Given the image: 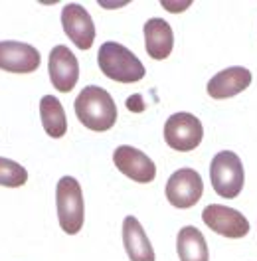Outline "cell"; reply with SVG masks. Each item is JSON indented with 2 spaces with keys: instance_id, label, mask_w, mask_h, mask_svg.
I'll list each match as a JSON object with an SVG mask.
<instances>
[{
  "instance_id": "obj_6",
  "label": "cell",
  "mask_w": 257,
  "mask_h": 261,
  "mask_svg": "<svg viewBox=\"0 0 257 261\" xmlns=\"http://www.w3.org/2000/svg\"><path fill=\"white\" fill-rule=\"evenodd\" d=\"M204 194V180L194 168H180L166 182V200L178 208L188 210L200 202Z\"/></svg>"
},
{
  "instance_id": "obj_14",
  "label": "cell",
  "mask_w": 257,
  "mask_h": 261,
  "mask_svg": "<svg viewBox=\"0 0 257 261\" xmlns=\"http://www.w3.org/2000/svg\"><path fill=\"white\" fill-rule=\"evenodd\" d=\"M123 245L131 261H155V249L146 238L141 222L135 216H127L123 220Z\"/></svg>"
},
{
  "instance_id": "obj_17",
  "label": "cell",
  "mask_w": 257,
  "mask_h": 261,
  "mask_svg": "<svg viewBox=\"0 0 257 261\" xmlns=\"http://www.w3.org/2000/svg\"><path fill=\"white\" fill-rule=\"evenodd\" d=\"M28 182V170L16 161L0 156V186L20 188Z\"/></svg>"
},
{
  "instance_id": "obj_18",
  "label": "cell",
  "mask_w": 257,
  "mask_h": 261,
  "mask_svg": "<svg viewBox=\"0 0 257 261\" xmlns=\"http://www.w3.org/2000/svg\"><path fill=\"white\" fill-rule=\"evenodd\" d=\"M162 6H164V8H168V10H172V12H180V10L188 8V6H190V2H182V4H172V2H162Z\"/></svg>"
},
{
  "instance_id": "obj_15",
  "label": "cell",
  "mask_w": 257,
  "mask_h": 261,
  "mask_svg": "<svg viewBox=\"0 0 257 261\" xmlns=\"http://www.w3.org/2000/svg\"><path fill=\"white\" fill-rule=\"evenodd\" d=\"M180 261H210V249L204 233L194 226H184L176 236Z\"/></svg>"
},
{
  "instance_id": "obj_5",
  "label": "cell",
  "mask_w": 257,
  "mask_h": 261,
  "mask_svg": "<svg viewBox=\"0 0 257 261\" xmlns=\"http://www.w3.org/2000/svg\"><path fill=\"white\" fill-rule=\"evenodd\" d=\"M204 139L202 121L192 113L180 111L170 115L164 123V141L166 145L178 152H190Z\"/></svg>"
},
{
  "instance_id": "obj_13",
  "label": "cell",
  "mask_w": 257,
  "mask_h": 261,
  "mask_svg": "<svg viewBox=\"0 0 257 261\" xmlns=\"http://www.w3.org/2000/svg\"><path fill=\"white\" fill-rule=\"evenodd\" d=\"M145 48L152 60H166L174 48V32L162 18H150L145 22Z\"/></svg>"
},
{
  "instance_id": "obj_16",
  "label": "cell",
  "mask_w": 257,
  "mask_h": 261,
  "mask_svg": "<svg viewBox=\"0 0 257 261\" xmlns=\"http://www.w3.org/2000/svg\"><path fill=\"white\" fill-rule=\"evenodd\" d=\"M40 117L44 130L52 139H62L67 133V117H65L64 105L56 95H44L40 101Z\"/></svg>"
},
{
  "instance_id": "obj_10",
  "label": "cell",
  "mask_w": 257,
  "mask_h": 261,
  "mask_svg": "<svg viewBox=\"0 0 257 261\" xmlns=\"http://www.w3.org/2000/svg\"><path fill=\"white\" fill-rule=\"evenodd\" d=\"M62 26L65 36L80 49H89L95 40V24L91 14L78 2L65 4L62 10Z\"/></svg>"
},
{
  "instance_id": "obj_8",
  "label": "cell",
  "mask_w": 257,
  "mask_h": 261,
  "mask_svg": "<svg viewBox=\"0 0 257 261\" xmlns=\"http://www.w3.org/2000/svg\"><path fill=\"white\" fill-rule=\"evenodd\" d=\"M113 163L121 174L139 184H148L157 178V164L143 150L128 145H121L113 152Z\"/></svg>"
},
{
  "instance_id": "obj_1",
  "label": "cell",
  "mask_w": 257,
  "mask_h": 261,
  "mask_svg": "<svg viewBox=\"0 0 257 261\" xmlns=\"http://www.w3.org/2000/svg\"><path fill=\"white\" fill-rule=\"evenodd\" d=\"M75 115L83 127L95 133H105L117 121V105L111 93L99 85H87L75 97Z\"/></svg>"
},
{
  "instance_id": "obj_12",
  "label": "cell",
  "mask_w": 257,
  "mask_h": 261,
  "mask_svg": "<svg viewBox=\"0 0 257 261\" xmlns=\"http://www.w3.org/2000/svg\"><path fill=\"white\" fill-rule=\"evenodd\" d=\"M251 71L247 67L241 65H232L225 67L222 71H218L206 85V91L212 99H229L240 95L241 91H245L251 85Z\"/></svg>"
},
{
  "instance_id": "obj_11",
  "label": "cell",
  "mask_w": 257,
  "mask_h": 261,
  "mask_svg": "<svg viewBox=\"0 0 257 261\" xmlns=\"http://www.w3.org/2000/svg\"><path fill=\"white\" fill-rule=\"evenodd\" d=\"M40 51L24 42L4 40L0 42V69L10 73H32L40 67Z\"/></svg>"
},
{
  "instance_id": "obj_9",
  "label": "cell",
  "mask_w": 257,
  "mask_h": 261,
  "mask_svg": "<svg viewBox=\"0 0 257 261\" xmlns=\"http://www.w3.org/2000/svg\"><path fill=\"white\" fill-rule=\"evenodd\" d=\"M48 73L56 91L69 93L80 82V62L67 46H56L49 51Z\"/></svg>"
},
{
  "instance_id": "obj_2",
  "label": "cell",
  "mask_w": 257,
  "mask_h": 261,
  "mask_svg": "<svg viewBox=\"0 0 257 261\" xmlns=\"http://www.w3.org/2000/svg\"><path fill=\"white\" fill-rule=\"evenodd\" d=\"M97 64L105 77L119 83H137L145 77V65L141 60L117 42H105L101 44L97 54Z\"/></svg>"
},
{
  "instance_id": "obj_4",
  "label": "cell",
  "mask_w": 257,
  "mask_h": 261,
  "mask_svg": "<svg viewBox=\"0 0 257 261\" xmlns=\"http://www.w3.org/2000/svg\"><path fill=\"white\" fill-rule=\"evenodd\" d=\"M210 180L218 196L225 200L238 198L245 184V170L241 159L234 150H220L210 163Z\"/></svg>"
},
{
  "instance_id": "obj_7",
  "label": "cell",
  "mask_w": 257,
  "mask_h": 261,
  "mask_svg": "<svg viewBox=\"0 0 257 261\" xmlns=\"http://www.w3.org/2000/svg\"><path fill=\"white\" fill-rule=\"evenodd\" d=\"M202 220L214 233L229 240H241L249 233V220L236 208L210 204L202 212Z\"/></svg>"
},
{
  "instance_id": "obj_3",
  "label": "cell",
  "mask_w": 257,
  "mask_h": 261,
  "mask_svg": "<svg viewBox=\"0 0 257 261\" xmlns=\"http://www.w3.org/2000/svg\"><path fill=\"white\" fill-rule=\"evenodd\" d=\"M56 208L60 228L67 236L80 233L85 222V204H83V190L80 182L73 176H62L56 186Z\"/></svg>"
}]
</instances>
